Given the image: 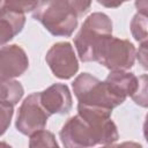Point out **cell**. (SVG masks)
I'll return each mask as SVG.
<instances>
[{
  "label": "cell",
  "mask_w": 148,
  "mask_h": 148,
  "mask_svg": "<svg viewBox=\"0 0 148 148\" xmlns=\"http://www.w3.org/2000/svg\"><path fill=\"white\" fill-rule=\"evenodd\" d=\"M45 61L53 75L61 80L73 77L79 71L76 54L72 44L68 42H58L53 44L46 52Z\"/></svg>",
  "instance_id": "cell-7"
},
{
  "label": "cell",
  "mask_w": 148,
  "mask_h": 148,
  "mask_svg": "<svg viewBox=\"0 0 148 148\" xmlns=\"http://www.w3.org/2000/svg\"><path fill=\"white\" fill-rule=\"evenodd\" d=\"M135 52L130 40L111 36L104 44L97 62L110 71H128L134 65Z\"/></svg>",
  "instance_id": "cell-5"
},
{
  "label": "cell",
  "mask_w": 148,
  "mask_h": 148,
  "mask_svg": "<svg viewBox=\"0 0 148 148\" xmlns=\"http://www.w3.org/2000/svg\"><path fill=\"white\" fill-rule=\"evenodd\" d=\"M3 1H5V0H0V9H1V7L3 6Z\"/></svg>",
  "instance_id": "cell-22"
},
{
  "label": "cell",
  "mask_w": 148,
  "mask_h": 148,
  "mask_svg": "<svg viewBox=\"0 0 148 148\" xmlns=\"http://www.w3.org/2000/svg\"><path fill=\"white\" fill-rule=\"evenodd\" d=\"M43 108L51 114H67L73 106L69 88L64 83H54L39 92Z\"/></svg>",
  "instance_id": "cell-9"
},
{
  "label": "cell",
  "mask_w": 148,
  "mask_h": 148,
  "mask_svg": "<svg viewBox=\"0 0 148 148\" xmlns=\"http://www.w3.org/2000/svg\"><path fill=\"white\" fill-rule=\"evenodd\" d=\"M72 88L76 99L83 105L113 110L123 104L110 91L104 81L89 73L79 74L72 83Z\"/></svg>",
  "instance_id": "cell-4"
},
{
  "label": "cell",
  "mask_w": 148,
  "mask_h": 148,
  "mask_svg": "<svg viewBox=\"0 0 148 148\" xmlns=\"http://www.w3.org/2000/svg\"><path fill=\"white\" fill-rule=\"evenodd\" d=\"M29 67L25 51L17 44L0 47V81L21 76Z\"/></svg>",
  "instance_id": "cell-8"
},
{
  "label": "cell",
  "mask_w": 148,
  "mask_h": 148,
  "mask_svg": "<svg viewBox=\"0 0 148 148\" xmlns=\"http://www.w3.org/2000/svg\"><path fill=\"white\" fill-rule=\"evenodd\" d=\"M112 110L77 103V114L61 127L59 138L64 147L87 148L96 145L110 146L118 139V128L111 119Z\"/></svg>",
  "instance_id": "cell-1"
},
{
  "label": "cell",
  "mask_w": 148,
  "mask_h": 148,
  "mask_svg": "<svg viewBox=\"0 0 148 148\" xmlns=\"http://www.w3.org/2000/svg\"><path fill=\"white\" fill-rule=\"evenodd\" d=\"M135 58H138V60L142 65V67L145 69H147V42L141 43L138 52H135Z\"/></svg>",
  "instance_id": "cell-19"
},
{
  "label": "cell",
  "mask_w": 148,
  "mask_h": 148,
  "mask_svg": "<svg viewBox=\"0 0 148 148\" xmlns=\"http://www.w3.org/2000/svg\"><path fill=\"white\" fill-rule=\"evenodd\" d=\"M14 114V106L6 105L0 103V136L5 134V132L10 126V121Z\"/></svg>",
  "instance_id": "cell-17"
},
{
  "label": "cell",
  "mask_w": 148,
  "mask_h": 148,
  "mask_svg": "<svg viewBox=\"0 0 148 148\" xmlns=\"http://www.w3.org/2000/svg\"><path fill=\"white\" fill-rule=\"evenodd\" d=\"M96 1L105 8H118L124 2H127L130 0H96Z\"/></svg>",
  "instance_id": "cell-20"
},
{
  "label": "cell",
  "mask_w": 148,
  "mask_h": 148,
  "mask_svg": "<svg viewBox=\"0 0 148 148\" xmlns=\"http://www.w3.org/2000/svg\"><path fill=\"white\" fill-rule=\"evenodd\" d=\"M135 7L138 9V13L147 15V8H148L147 0H136L135 1Z\"/></svg>",
  "instance_id": "cell-21"
},
{
  "label": "cell",
  "mask_w": 148,
  "mask_h": 148,
  "mask_svg": "<svg viewBox=\"0 0 148 148\" xmlns=\"http://www.w3.org/2000/svg\"><path fill=\"white\" fill-rule=\"evenodd\" d=\"M50 113L43 108L39 101V92L28 95L18 108L15 127L23 135L45 128Z\"/></svg>",
  "instance_id": "cell-6"
},
{
  "label": "cell",
  "mask_w": 148,
  "mask_h": 148,
  "mask_svg": "<svg viewBox=\"0 0 148 148\" xmlns=\"http://www.w3.org/2000/svg\"><path fill=\"white\" fill-rule=\"evenodd\" d=\"M131 34L136 42L145 43L147 42V15L136 13L131 20Z\"/></svg>",
  "instance_id": "cell-13"
},
{
  "label": "cell",
  "mask_w": 148,
  "mask_h": 148,
  "mask_svg": "<svg viewBox=\"0 0 148 148\" xmlns=\"http://www.w3.org/2000/svg\"><path fill=\"white\" fill-rule=\"evenodd\" d=\"M32 17L51 35L59 37H71L79 20L69 0H39Z\"/></svg>",
  "instance_id": "cell-3"
},
{
  "label": "cell",
  "mask_w": 148,
  "mask_h": 148,
  "mask_svg": "<svg viewBox=\"0 0 148 148\" xmlns=\"http://www.w3.org/2000/svg\"><path fill=\"white\" fill-rule=\"evenodd\" d=\"M24 95V89L21 82L12 80L0 81V103L6 105H16Z\"/></svg>",
  "instance_id": "cell-12"
},
{
  "label": "cell",
  "mask_w": 148,
  "mask_h": 148,
  "mask_svg": "<svg viewBox=\"0 0 148 148\" xmlns=\"http://www.w3.org/2000/svg\"><path fill=\"white\" fill-rule=\"evenodd\" d=\"M29 147H58V142L56 140V136L53 133L46 131V130H39L31 135H29Z\"/></svg>",
  "instance_id": "cell-14"
},
{
  "label": "cell",
  "mask_w": 148,
  "mask_h": 148,
  "mask_svg": "<svg viewBox=\"0 0 148 148\" xmlns=\"http://www.w3.org/2000/svg\"><path fill=\"white\" fill-rule=\"evenodd\" d=\"M38 3L39 0H5L2 7L16 13L25 14L29 12H34Z\"/></svg>",
  "instance_id": "cell-15"
},
{
  "label": "cell",
  "mask_w": 148,
  "mask_h": 148,
  "mask_svg": "<svg viewBox=\"0 0 148 148\" xmlns=\"http://www.w3.org/2000/svg\"><path fill=\"white\" fill-rule=\"evenodd\" d=\"M139 77V86L131 98L135 102V104L142 108H147V74H142Z\"/></svg>",
  "instance_id": "cell-16"
},
{
  "label": "cell",
  "mask_w": 148,
  "mask_h": 148,
  "mask_svg": "<svg viewBox=\"0 0 148 148\" xmlns=\"http://www.w3.org/2000/svg\"><path fill=\"white\" fill-rule=\"evenodd\" d=\"M111 36V18L101 12L90 14L74 37V45L80 60L83 62L97 61L104 44Z\"/></svg>",
  "instance_id": "cell-2"
},
{
  "label": "cell",
  "mask_w": 148,
  "mask_h": 148,
  "mask_svg": "<svg viewBox=\"0 0 148 148\" xmlns=\"http://www.w3.org/2000/svg\"><path fill=\"white\" fill-rule=\"evenodd\" d=\"M25 24V14L9 10L5 7L0 9V46L6 45L18 35Z\"/></svg>",
  "instance_id": "cell-11"
},
{
  "label": "cell",
  "mask_w": 148,
  "mask_h": 148,
  "mask_svg": "<svg viewBox=\"0 0 148 148\" xmlns=\"http://www.w3.org/2000/svg\"><path fill=\"white\" fill-rule=\"evenodd\" d=\"M140 77L127 71H111L105 79V83L110 91L121 102L130 96L132 97L139 86Z\"/></svg>",
  "instance_id": "cell-10"
},
{
  "label": "cell",
  "mask_w": 148,
  "mask_h": 148,
  "mask_svg": "<svg viewBox=\"0 0 148 148\" xmlns=\"http://www.w3.org/2000/svg\"><path fill=\"white\" fill-rule=\"evenodd\" d=\"M69 1H71L72 6L74 7L79 17H81L88 13V10L91 6V2H92V0H69Z\"/></svg>",
  "instance_id": "cell-18"
}]
</instances>
